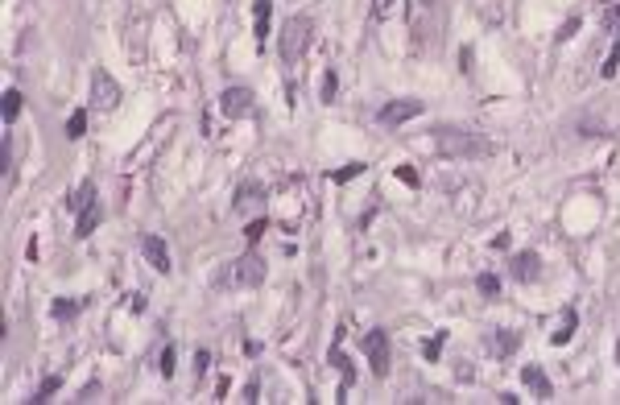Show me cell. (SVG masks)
I'll list each match as a JSON object with an SVG mask.
<instances>
[{"label": "cell", "instance_id": "obj_15", "mask_svg": "<svg viewBox=\"0 0 620 405\" xmlns=\"http://www.w3.org/2000/svg\"><path fill=\"white\" fill-rule=\"evenodd\" d=\"M87 302H92V298H54V302H50V318H58V323H71V318H74V314H79L83 306H87Z\"/></svg>", "mask_w": 620, "mask_h": 405}, {"label": "cell", "instance_id": "obj_11", "mask_svg": "<svg viewBox=\"0 0 620 405\" xmlns=\"http://www.w3.org/2000/svg\"><path fill=\"white\" fill-rule=\"evenodd\" d=\"M339 343H343V327L335 331V343H331V352H327V360L339 368V401H348V389H352V364H348V356L339 352Z\"/></svg>", "mask_w": 620, "mask_h": 405}, {"label": "cell", "instance_id": "obj_31", "mask_svg": "<svg viewBox=\"0 0 620 405\" xmlns=\"http://www.w3.org/2000/svg\"><path fill=\"white\" fill-rule=\"evenodd\" d=\"M575 33H579V17H567V21L558 25V33H554V42H571Z\"/></svg>", "mask_w": 620, "mask_h": 405}, {"label": "cell", "instance_id": "obj_4", "mask_svg": "<svg viewBox=\"0 0 620 405\" xmlns=\"http://www.w3.org/2000/svg\"><path fill=\"white\" fill-rule=\"evenodd\" d=\"M265 273H269V269H265L261 253H257V248H248L244 257H236V261H232V269H228V277H223V282H228V286H236V289H257L265 282Z\"/></svg>", "mask_w": 620, "mask_h": 405}, {"label": "cell", "instance_id": "obj_30", "mask_svg": "<svg viewBox=\"0 0 620 405\" xmlns=\"http://www.w3.org/2000/svg\"><path fill=\"white\" fill-rule=\"evenodd\" d=\"M174 360H178V352H174V343H166V352H162V364H157V372H162L166 381L174 377Z\"/></svg>", "mask_w": 620, "mask_h": 405}, {"label": "cell", "instance_id": "obj_8", "mask_svg": "<svg viewBox=\"0 0 620 405\" xmlns=\"http://www.w3.org/2000/svg\"><path fill=\"white\" fill-rule=\"evenodd\" d=\"M422 99H389L381 112H377V120H381L384 128H397V124H406V120H414V116H422Z\"/></svg>", "mask_w": 620, "mask_h": 405}, {"label": "cell", "instance_id": "obj_20", "mask_svg": "<svg viewBox=\"0 0 620 405\" xmlns=\"http://www.w3.org/2000/svg\"><path fill=\"white\" fill-rule=\"evenodd\" d=\"M58 389H62V372H54V377H46V381L38 384V393H33L29 401H33V405H42V401H50V397H54Z\"/></svg>", "mask_w": 620, "mask_h": 405}, {"label": "cell", "instance_id": "obj_28", "mask_svg": "<svg viewBox=\"0 0 620 405\" xmlns=\"http://www.w3.org/2000/svg\"><path fill=\"white\" fill-rule=\"evenodd\" d=\"M599 25H604V33H612V38H620V4H612V9H604V17H599Z\"/></svg>", "mask_w": 620, "mask_h": 405}, {"label": "cell", "instance_id": "obj_16", "mask_svg": "<svg viewBox=\"0 0 620 405\" xmlns=\"http://www.w3.org/2000/svg\"><path fill=\"white\" fill-rule=\"evenodd\" d=\"M575 327H579V314L567 306V310H563V323H558V331H550V343H554V348H567V343L575 339Z\"/></svg>", "mask_w": 620, "mask_h": 405}, {"label": "cell", "instance_id": "obj_35", "mask_svg": "<svg viewBox=\"0 0 620 405\" xmlns=\"http://www.w3.org/2000/svg\"><path fill=\"white\" fill-rule=\"evenodd\" d=\"M616 364H620V343H616Z\"/></svg>", "mask_w": 620, "mask_h": 405}, {"label": "cell", "instance_id": "obj_2", "mask_svg": "<svg viewBox=\"0 0 620 405\" xmlns=\"http://www.w3.org/2000/svg\"><path fill=\"white\" fill-rule=\"evenodd\" d=\"M314 42V21H310L306 13H298V17H289L282 25V38H277V54H282V62L294 67V62H302V54L310 50Z\"/></svg>", "mask_w": 620, "mask_h": 405}, {"label": "cell", "instance_id": "obj_21", "mask_svg": "<svg viewBox=\"0 0 620 405\" xmlns=\"http://www.w3.org/2000/svg\"><path fill=\"white\" fill-rule=\"evenodd\" d=\"M364 170H368V162H348V166H343V170H331L327 178H331V182H339V187H343V182H352V178H360Z\"/></svg>", "mask_w": 620, "mask_h": 405}, {"label": "cell", "instance_id": "obj_19", "mask_svg": "<svg viewBox=\"0 0 620 405\" xmlns=\"http://www.w3.org/2000/svg\"><path fill=\"white\" fill-rule=\"evenodd\" d=\"M402 13H406V0H372V21H389Z\"/></svg>", "mask_w": 620, "mask_h": 405}, {"label": "cell", "instance_id": "obj_14", "mask_svg": "<svg viewBox=\"0 0 620 405\" xmlns=\"http://www.w3.org/2000/svg\"><path fill=\"white\" fill-rule=\"evenodd\" d=\"M269 17H273V0H257V4H253V33H257V50H261L265 38H269Z\"/></svg>", "mask_w": 620, "mask_h": 405}, {"label": "cell", "instance_id": "obj_33", "mask_svg": "<svg viewBox=\"0 0 620 405\" xmlns=\"http://www.w3.org/2000/svg\"><path fill=\"white\" fill-rule=\"evenodd\" d=\"M194 368H199V372H207V368H211V352H207V348L194 356Z\"/></svg>", "mask_w": 620, "mask_h": 405}, {"label": "cell", "instance_id": "obj_3", "mask_svg": "<svg viewBox=\"0 0 620 405\" xmlns=\"http://www.w3.org/2000/svg\"><path fill=\"white\" fill-rule=\"evenodd\" d=\"M87 99H92L96 112H116L120 99H124V87H120L104 67H96V71H92V83H87Z\"/></svg>", "mask_w": 620, "mask_h": 405}, {"label": "cell", "instance_id": "obj_9", "mask_svg": "<svg viewBox=\"0 0 620 405\" xmlns=\"http://www.w3.org/2000/svg\"><path fill=\"white\" fill-rule=\"evenodd\" d=\"M265 187L261 182H240V191H236V199H232V211L236 215H265Z\"/></svg>", "mask_w": 620, "mask_h": 405}, {"label": "cell", "instance_id": "obj_6", "mask_svg": "<svg viewBox=\"0 0 620 405\" xmlns=\"http://www.w3.org/2000/svg\"><path fill=\"white\" fill-rule=\"evenodd\" d=\"M219 112H223V120H248L257 112V96L248 87H223L219 91Z\"/></svg>", "mask_w": 620, "mask_h": 405}, {"label": "cell", "instance_id": "obj_18", "mask_svg": "<svg viewBox=\"0 0 620 405\" xmlns=\"http://www.w3.org/2000/svg\"><path fill=\"white\" fill-rule=\"evenodd\" d=\"M99 228V203H92L87 211H79V223H74V236L79 240H87L92 232Z\"/></svg>", "mask_w": 620, "mask_h": 405}, {"label": "cell", "instance_id": "obj_26", "mask_svg": "<svg viewBox=\"0 0 620 405\" xmlns=\"http://www.w3.org/2000/svg\"><path fill=\"white\" fill-rule=\"evenodd\" d=\"M616 71H620V38H612V50H608V62L599 67V74H604V79H616Z\"/></svg>", "mask_w": 620, "mask_h": 405}, {"label": "cell", "instance_id": "obj_34", "mask_svg": "<svg viewBox=\"0 0 620 405\" xmlns=\"http://www.w3.org/2000/svg\"><path fill=\"white\" fill-rule=\"evenodd\" d=\"M96 393H99V384L92 381V384H87V389H83V393H79V401H92V397H96Z\"/></svg>", "mask_w": 620, "mask_h": 405}, {"label": "cell", "instance_id": "obj_22", "mask_svg": "<svg viewBox=\"0 0 620 405\" xmlns=\"http://www.w3.org/2000/svg\"><path fill=\"white\" fill-rule=\"evenodd\" d=\"M21 91H17V87H9V91H4V124H13V120H17V116H21Z\"/></svg>", "mask_w": 620, "mask_h": 405}, {"label": "cell", "instance_id": "obj_13", "mask_svg": "<svg viewBox=\"0 0 620 405\" xmlns=\"http://www.w3.org/2000/svg\"><path fill=\"white\" fill-rule=\"evenodd\" d=\"M521 384H525V389H533V397H542V401L554 397V384H550V377L538 368V364H525V368H521Z\"/></svg>", "mask_w": 620, "mask_h": 405}, {"label": "cell", "instance_id": "obj_27", "mask_svg": "<svg viewBox=\"0 0 620 405\" xmlns=\"http://www.w3.org/2000/svg\"><path fill=\"white\" fill-rule=\"evenodd\" d=\"M265 228H269V219H265V215H253V219L244 223V240H248V244H257V240L265 236Z\"/></svg>", "mask_w": 620, "mask_h": 405}, {"label": "cell", "instance_id": "obj_32", "mask_svg": "<svg viewBox=\"0 0 620 405\" xmlns=\"http://www.w3.org/2000/svg\"><path fill=\"white\" fill-rule=\"evenodd\" d=\"M397 178H402L406 187H418V174H414V170H409V166H397Z\"/></svg>", "mask_w": 620, "mask_h": 405}, {"label": "cell", "instance_id": "obj_17", "mask_svg": "<svg viewBox=\"0 0 620 405\" xmlns=\"http://www.w3.org/2000/svg\"><path fill=\"white\" fill-rule=\"evenodd\" d=\"M92 203H99V199H96V182L87 178V182H79V187H74V194L67 199V207H71V211L79 215V211H87Z\"/></svg>", "mask_w": 620, "mask_h": 405}, {"label": "cell", "instance_id": "obj_24", "mask_svg": "<svg viewBox=\"0 0 620 405\" xmlns=\"http://www.w3.org/2000/svg\"><path fill=\"white\" fill-rule=\"evenodd\" d=\"M443 343H447V331H434L426 343H422V356H426L430 364H438V356H443Z\"/></svg>", "mask_w": 620, "mask_h": 405}, {"label": "cell", "instance_id": "obj_1", "mask_svg": "<svg viewBox=\"0 0 620 405\" xmlns=\"http://www.w3.org/2000/svg\"><path fill=\"white\" fill-rule=\"evenodd\" d=\"M434 145L443 157H463V162H480L497 153V145L484 133H467V128H434Z\"/></svg>", "mask_w": 620, "mask_h": 405}, {"label": "cell", "instance_id": "obj_7", "mask_svg": "<svg viewBox=\"0 0 620 405\" xmlns=\"http://www.w3.org/2000/svg\"><path fill=\"white\" fill-rule=\"evenodd\" d=\"M509 277H513V282H521V286L538 282V277H542V257H538L533 248L513 253V257H509Z\"/></svg>", "mask_w": 620, "mask_h": 405}, {"label": "cell", "instance_id": "obj_29", "mask_svg": "<svg viewBox=\"0 0 620 405\" xmlns=\"http://www.w3.org/2000/svg\"><path fill=\"white\" fill-rule=\"evenodd\" d=\"M335 87H339L335 71H323V83H319V96H323V104H335Z\"/></svg>", "mask_w": 620, "mask_h": 405}, {"label": "cell", "instance_id": "obj_10", "mask_svg": "<svg viewBox=\"0 0 620 405\" xmlns=\"http://www.w3.org/2000/svg\"><path fill=\"white\" fill-rule=\"evenodd\" d=\"M517 343H521V331H509V327H497V331H488V339H484V348L497 360H509L517 352Z\"/></svg>", "mask_w": 620, "mask_h": 405}, {"label": "cell", "instance_id": "obj_12", "mask_svg": "<svg viewBox=\"0 0 620 405\" xmlns=\"http://www.w3.org/2000/svg\"><path fill=\"white\" fill-rule=\"evenodd\" d=\"M141 253H145V261L153 265L157 273H170V269H174V265H170V248H166V240H162V236H145Z\"/></svg>", "mask_w": 620, "mask_h": 405}, {"label": "cell", "instance_id": "obj_5", "mask_svg": "<svg viewBox=\"0 0 620 405\" xmlns=\"http://www.w3.org/2000/svg\"><path fill=\"white\" fill-rule=\"evenodd\" d=\"M360 352H364V356H368V364H372V377H377V381H384V377H389V360H393V352H389V331L372 327V331L360 339Z\"/></svg>", "mask_w": 620, "mask_h": 405}, {"label": "cell", "instance_id": "obj_23", "mask_svg": "<svg viewBox=\"0 0 620 405\" xmlns=\"http://www.w3.org/2000/svg\"><path fill=\"white\" fill-rule=\"evenodd\" d=\"M476 289L484 294V298H488V302H492V298H501V277H497V273H480V277H476Z\"/></svg>", "mask_w": 620, "mask_h": 405}, {"label": "cell", "instance_id": "obj_25", "mask_svg": "<svg viewBox=\"0 0 620 405\" xmlns=\"http://www.w3.org/2000/svg\"><path fill=\"white\" fill-rule=\"evenodd\" d=\"M83 133H87V108L71 112V120H67V137H71V141H79Z\"/></svg>", "mask_w": 620, "mask_h": 405}]
</instances>
